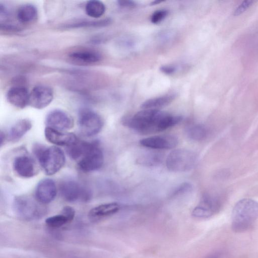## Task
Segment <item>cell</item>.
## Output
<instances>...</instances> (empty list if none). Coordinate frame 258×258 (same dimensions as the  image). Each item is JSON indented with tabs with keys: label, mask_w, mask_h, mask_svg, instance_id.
Returning a JSON list of instances; mask_svg holds the SVG:
<instances>
[{
	"label": "cell",
	"mask_w": 258,
	"mask_h": 258,
	"mask_svg": "<svg viewBox=\"0 0 258 258\" xmlns=\"http://www.w3.org/2000/svg\"><path fill=\"white\" fill-rule=\"evenodd\" d=\"M187 137L195 141H200L204 139L207 135V130L202 124H197L188 126L185 130Z\"/></svg>",
	"instance_id": "23"
},
{
	"label": "cell",
	"mask_w": 258,
	"mask_h": 258,
	"mask_svg": "<svg viewBox=\"0 0 258 258\" xmlns=\"http://www.w3.org/2000/svg\"><path fill=\"white\" fill-rule=\"evenodd\" d=\"M29 93L26 88L21 86L11 87L6 97L9 102L19 108H24L29 105Z\"/></svg>",
	"instance_id": "16"
},
{
	"label": "cell",
	"mask_w": 258,
	"mask_h": 258,
	"mask_svg": "<svg viewBox=\"0 0 258 258\" xmlns=\"http://www.w3.org/2000/svg\"><path fill=\"white\" fill-rule=\"evenodd\" d=\"M13 167L16 173L23 178H30L35 176L37 172L34 160L29 156L21 155L15 158Z\"/></svg>",
	"instance_id": "14"
},
{
	"label": "cell",
	"mask_w": 258,
	"mask_h": 258,
	"mask_svg": "<svg viewBox=\"0 0 258 258\" xmlns=\"http://www.w3.org/2000/svg\"><path fill=\"white\" fill-rule=\"evenodd\" d=\"M45 222L48 227L52 228H59L71 222L69 219L62 213L49 217L45 220Z\"/></svg>",
	"instance_id": "24"
},
{
	"label": "cell",
	"mask_w": 258,
	"mask_h": 258,
	"mask_svg": "<svg viewBox=\"0 0 258 258\" xmlns=\"http://www.w3.org/2000/svg\"><path fill=\"white\" fill-rule=\"evenodd\" d=\"M175 96L174 94H169L150 98L142 103L141 107L143 109H159L170 104L174 99Z\"/></svg>",
	"instance_id": "21"
},
{
	"label": "cell",
	"mask_w": 258,
	"mask_h": 258,
	"mask_svg": "<svg viewBox=\"0 0 258 258\" xmlns=\"http://www.w3.org/2000/svg\"><path fill=\"white\" fill-rule=\"evenodd\" d=\"M59 190L62 198L68 202H86L90 199L91 196L90 191L72 179L62 181L60 185Z\"/></svg>",
	"instance_id": "8"
},
{
	"label": "cell",
	"mask_w": 258,
	"mask_h": 258,
	"mask_svg": "<svg viewBox=\"0 0 258 258\" xmlns=\"http://www.w3.org/2000/svg\"><path fill=\"white\" fill-rule=\"evenodd\" d=\"M119 209V205L115 202L103 204L92 208L89 213V216L93 219H100L115 214Z\"/></svg>",
	"instance_id": "18"
},
{
	"label": "cell",
	"mask_w": 258,
	"mask_h": 258,
	"mask_svg": "<svg viewBox=\"0 0 258 258\" xmlns=\"http://www.w3.org/2000/svg\"><path fill=\"white\" fill-rule=\"evenodd\" d=\"M161 1H154L152 3V5H157V4H160L161 3Z\"/></svg>",
	"instance_id": "34"
},
{
	"label": "cell",
	"mask_w": 258,
	"mask_h": 258,
	"mask_svg": "<svg viewBox=\"0 0 258 258\" xmlns=\"http://www.w3.org/2000/svg\"><path fill=\"white\" fill-rule=\"evenodd\" d=\"M168 14L165 10H158L155 11L151 17V21L153 24H158L163 20Z\"/></svg>",
	"instance_id": "26"
},
{
	"label": "cell",
	"mask_w": 258,
	"mask_h": 258,
	"mask_svg": "<svg viewBox=\"0 0 258 258\" xmlns=\"http://www.w3.org/2000/svg\"><path fill=\"white\" fill-rule=\"evenodd\" d=\"M33 152L41 167L48 175H52L58 172L65 164L64 152L58 147H45L41 144H36L33 147Z\"/></svg>",
	"instance_id": "3"
},
{
	"label": "cell",
	"mask_w": 258,
	"mask_h": 258,
	"mask_svg": "<svg viewBox=\"0 0 258 258\" xmlns=\"http://www.w3.org/2000/svg\"><path fill=\"white\" fill-rule=\"evenodd\" d=\"M221 253L220 252H215L207 255L204 258H221Z\"/></svg>",
	"instance_id": "32"
},
{
	"label": "cell",
	"mask_w": 258,
	"mask_h": 258,
	"mask_svg": "<svg viewBox=\"0 0 258 258\" xmlns=\"http://www.w3.org/2000/svg\"><path fill=\"white\" fill-rule=\"evenodd\" d=\"M69 57L75 63L80 64H92L99 61L100 54L92 50H79L71 52Z\"/></svg>",
	"instance_id": "17"
},
{
	"label": "cell",
	"mask_w": 258,
	"mask_h": 258,
	"mask_svg": "<svg viewBox=\"0 0 258 258\" xmlns=\"http://www.w3.org/2000/svg\"><path fill=\"white\" fill-rule=\"evenodd\" d=\"M257 218L258 202L248 198L241 199L232 211V229L236 232H244L250 228Z\"/></svg>",
	"instance_id": "2"
},
{
	"label": "cell",
	"mask_w": 258,
	"mask_h": 258,
	"mask_svg": "<svg viewBox=\"0 0 258 258\" xmlns=\"http://www.w3.org/2000/svg\"><path fill=\"white\" fill-rule=\"evenodd\" d=\"M160 70L162 72L166 74H171L175 72L176 68L173 66L165 65L162 66L160 68Z\"/></svg>",
	"instance_id": "31"
},
{
	"label": "cell",
	"mask_w": 258,
	"mask_h": 258,
	"mask_svg": "<svg viewBox=\"0 0 258 258\" xmlns=\"http://www.w3.org/2000/svg\"><path fill=\"white\" fill-rule=\"evenodd\" d=\"M53 91L46 85H37L34 87L29 94V105L38 109L47 106L53 98Z\"/></svg>",
	"instance_id": "10"
},
{
	"label": "cell",
	"mask_w": 258,
	"mask_h": 258,
	"mask_svg": "<svg viewBox=\"0 0 258 258\" xmlns=\"http://www.w3.org/2000/svg\"><path fill=\"white\" fill-rule=\"evenodd\" d=\"M253 2L251 0L243 1L235 9L233 12V15L234 16H237L241 14L252 5Z\"/></svg>",
	"instance_id": "28"
},
{
	"label": "cell",
	"mask_w": 258,
	"mask_h": 258,
	"mask_svg": "<svg viewBox=\"0 0 258 258\" xmlns=\"http://www.w3.org/2000/svg\"><path fill=\"white\" fill-rule=\"evenodd\" d=\"M104 4L100 1L92 0L88 1L85 6L86 14L93 18L101 17L105 12Z\"/></svg>",
	"instance_id": "22"
},
{
	"label": "cell",
	"mask_w": 258,
	"mask_h": 258,
	"mask_svg": "<svg viewBox=\"0 0 258 258\" xmlns=\"http://www.w3.org/2000/svg\"><path fill=\"white\" fill-rule=\"evenodd\" d=\"M103 162V154L99 143L93 141L91 146L78 161V165L82 171L88 172L98 170L102 166Z\"/></svg>",
	"instance_id": "7"
},
{
	"label": "cell",
	"mask_w": 258,
	"mask_h": 258,
	"mask_svg": "<svg viewBox=\"0 0 258 258\" xmlns=\"http://www.w3.org/2000/svg\"><path fill=\"white\" fill-rule=\"evenodd\" d=\"M42 205L35 198L28 196H19L14 198L13 207L19 217L29 221L39 218L44 215L45 210Z\"/></svg>",
	"instance_id": "4"
},
{
	"label": "cell",
	"mask_w": 258,
	"mask_h": 258,
	"mask_svg": "<svg viewBox=\"0 0 258 258\" xmlns=\"http://www.w3.org/2000/svg\"><path fill=\"white\" fill-rule=\"evenodd\" d=\"M32 127V122L27 118L17 121L10 128L9 139L16 142L21 139Z\"/></svg>",
	"instance_id": "19"
},
{
	"label": "cell",
	"mask_w": 258,
	"mask_h": 258,
	"mask_svg": "<svg viewBox=\"0 0 258 258\" xmlns=\"http://www.w3.org/2000/svg\"><path fill=\"white\" fill-rule=\"evenodd\" d=\"M45 137L50 143L60 146H70L78 139L72 133L63 132L51 127H46L44 131Z\"/></svg>",
	"instance_id": "15"
},
{
	"label": "cell",
	"mask_w": 258,
	"mask_h": 258,
	"mask_svg": "<svg viewBox=\"0 0 258 258\" xmlns=\"http://www.w3.org/2000/svg\"><path fill=\"white\" fill-rule=\"evenodd\" d=\"M196 161L197 156L194 152L185 149H177L168 154L166 165L171 171L185 172L191 170Z\"/></svg>",
	"instance_id": "5"
},
{
	"label": "cell",
	"mask_w": 258,
	"mask_h": 258,
	"mask_svg": "<svg viewBox=\"0 0 258 258\" xmlns=\"http://www.w3.org/2000/svg\"><path fill=\"white\" fill-rule=\"evenodd\" d=\"M221 205V201L219 198L206 194L193 209L191 214L192 216L196 218H209L218 212Z\"/></svg>",
	"instance_id": "9"
},
{
	"label": "cell",
	"mask_w": 258,
	"mask_h": 258,
	"mask_svg": "<svg viewBox=\"0 0 258 258\" xmlns=\"http://www.w3.org/2000/svg\"><path fill=\"white\" fill-rule=\"evenodd\" d=\"M140 163L147 166H155L160 164L162 161V156L159 153L147 154L141 158Z\"/></svg>",
	"instance_id": "25"
},
{
	"label": "cell",
	"mask_w": 258,
	"mask_h": 258,
	"mask_svg": "<svg viewBox=\"0 0 258 258\" xmlns=\"http://www.w3.org/2000/svg\"><path fill=\"white\" fill-rule=\"evenodd\" d=\"M78 124L83 135L92 137L101 131L103 126V121L100 115L94 110L83 108L79 112Z\"/></svg>",
	"instance_id": "6"
},
{
	"label": "cell",
	"mask_w": 258,
	"mask_h": 258,
	"mask_svg": "<svg viewBox=\"0 0 258 258\" xmlns=\"http://www.w3.org/2000/svg\"><path fill=\"white\" fill-rule=\"evenodd\" d=\"M57 190L55 182L50 178H45L37 184L35 198L42 204L50 203L54 200Z\"/></svg>",
	"instance_id": "13"
},
{
	"label": "cell",
	"mask_w": 258,
	"mask_h": 258,
	"mask_svg": "<svg viewBox=\"0 0 258 258\" xmlns=\"http://www.w3.org/2000/svg\"><path fill=\"white\" fill-rule=\"evenodd\" d=\"M38 16L36 8L31 4H24L20 6L16 13L17 20L21 23L28 24L36 20Z\"/></svg>",
	"instance_id": "20"
},
{
	"label": "cell",
	"mask_w": 258,
	"mask_h": 258,
	"mask_svg": "<svg viewBox=\"0 0 258 258\" xmlns=\"http://www.w3.org/2000/svg\"><path fill=\"white\" fill-rule=\"evenodd\" d=\"M182 117L159 109H143L132 116L124 117L122 123L143 134L160 132L180 122Z\"/></svg>",
	"instance_id": "1"
},
{
	"label": "cell",
	"mask_w": 258,
	"mask_h": 258,
	"mask_svg": "<svg viewBox=\"0 0 258 258\" xmlns=\"http://www.w3.org/2000/svg\"><path fill=\"white\" fill-rule=\"evenodd\" d=\"M5 138H6V137H5V134L2 131H1V137H0L1 146H2L3 144L5 142Z\"/></svg>",
	"instance_id": "33"
},
{
	"label": "cell",
	"mask_w": 258,
	"mask_h": 258,
	"mask_svg": "<svg viewBox=\"0 0 258 258\" xmlns=\"http://www.w3.org/2000/svg\"><path fill=\"white\" fill-rule=\"evenodd\" d=\"M61 213L66 216L71 222L75 216V211L73 208L70 206H65L61 211Z\"/></svg>",
	"instance_id": "29"
},
{
	"label": "cell",
	"mask_w": 258,
	"mask_h": 258,
	"mask_svg": "<svg viewBox=\"0 0 258 258\" xmlns=\"http://www.w3.org/2000/svg\"><path fill=\"white\" fill-rule=\"evenodd\" d=\"M140 144L143 147L157 150H168L178 144L177 139L171 135H159L142 139Z\"/></svg>",
	"instance_id": "12"
},
{
	"label": "cell",
	"mask_w": 258,
	"mask_h": 258,
	"mask_svg": "<svg viewBox=\"0 0 258 258\" xmlns=\"http://www.w3.org/2000/svg\"><path fill=\"white\" fill-rule=\"evenodd\" d=\"M192 189V185L188 182H183L179 185L173 191L172 195L176 196L187 193Z\"/></svg>",
	"instance_id": "27"
},
{
	"label": "cell",
	"mask_w": 258,
	"mask_h": 258,
	"mask_svg": "<svg viewBox=\"0 0 258 258\" xmlns=\"http://www.w3.org/2000/svg\"><path fill=\"white\" fill-rule=\"evenodd\" d=\"M117 4L122 8H133L136 6L137 4L133 1L121 0L118 1Z\"/></svg>",
	"instance_id": "30"
},
{
	"label": "cell",
	"mask_w": 258,
	"mask_h": 258,
	"mask_svg": "<svg viewBox=\"0 0 258 258\" xmlns=\"http://www.w3.org/2000/svg\"><path fill=\"white\" fill-rule=\"evenodd\" d=\"M45 123L47 127L60 131L71 130L74 125L73 118L66 112L57 109L48 113Z\"/></svg>",
	"instance_id": "11"
}]
</instances>
